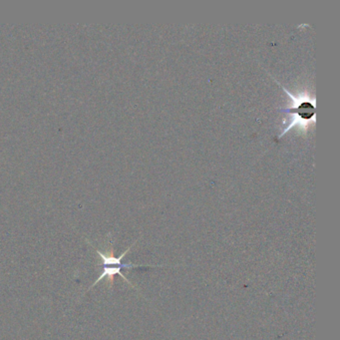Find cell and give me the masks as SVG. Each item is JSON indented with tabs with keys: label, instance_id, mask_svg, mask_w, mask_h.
Returning <instances> with one entry per match:
<instances>
[{
	"label": "cell",
	"instance_id": "6da1fadb",
	"mask_svg": "<svg viewBox=\"0 0 340 340\" xmlns=\"http://www.w3.org/2000/svg\"><path fill=\"white\" fill-rule=\"evenodd\" d=\"M283 90L289 95L291 100V105L289 108L283 109L282 111L289 115V124L286 125L283 132L279 136V139L284 137V135L288 133L294 126H300L305 128L311 122L315 121L316 107L314 100L309 98L307 94H299L297 96L291 94L287 89L282 87Z\"/></svg>",
	"mask_w": 340,
	"mask_h": 340
},
{
	"label": "cell",
	"instance_id": "7a4b0ae2",
	"mask_svg": "<svg viewBox=\"0 0 340 340\" xmlns=\"http://www.w3.org/2000/svg\"><path fill=\"white\" fill-rule=\"evenodd\" d=\"M142 266H149V267H164V265H143V264H135V263H132V262H128V263H123L122 265H113V266H104L103 267V270H102V273L101 275L99 276V278L95 281V283L89 288V290H91L92 288H94L96 285H98L103 279H107L110 287L113 286V283H114V278L115 276H120L130 287L136 289L132 284L131 282L121 273V269L122 268H127V269H131V268H134V267H142ZM88 290V291H89Z\"/></svg>",
	"mask_w": 340,
	"mask_h": 340
},
{
	"label": "cell",
	"instance_id": "3957f363",
	"mask_svg": "<svg viewBox=\"0 0 340 340\" xmlns=\"http://www.w3.org/2000/svg\"><path fill=\"white\" fill-rule=\"evenodd\" d=\"M135 243H133L131 246H129L120 256H118V257H116L115 255H114V253H113V247H111V249H110V253L109 254H106V253H104V252H102L100 249H98V248H96V247H94L95 248V250H96V252L99 254V256L101 257V265L104 267V266H113V265H122L123 263H122V259L124 258V256L130 251V249L132 248V246L135 244Z\"/></svg>",
	"mask_w": 340,
	"mask_h": 340
}]
</instances>
